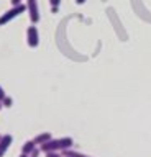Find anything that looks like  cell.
Instances as JSON below:
<instances>
[{"label": "cell", "mask_w": 151, "mask_h": 157, "mask_svg": "<svg viewBox=\"0 0 151 157\" xmlns=\"http://www.w3.org/2000/svg\"><path fill=\"white\" fill-rule=\"evenodd\" d=\"M72 144H74V141H72V137H59V139H51L45 142V144L40 146L41 152H62V151H67L71 149Z\"/></svg>", "instance_id": "1"}, {"label": "cell", "mask_w": 151, "mask_h": 157, "mask_svg": "<svg viewBox=\"0 0 151 157\" xmlns=\"http://www.w3.org/2000/svg\"><path fill=\"white\" fill-rule=\"evenodd\" d=\"M26 10V5H17V7H12L10 10H8V12H5L2 15V17H0V26H3V25H7L8 21H12L13 18H17L18 15L20 13H23Z\"/></svg>", "instance_id": "2"}, {"label": "cell", "mask_w": 151, "mask_h": 157, "mask_svg": "<svg viewBox=\"0 0 151 157\" xmlns=\"http://www.w3.org/2000/svg\"><path fill=\"white\" fill-rule=\"evenodd\" d=\"M26 10L30 13V20L33 25L40 21V10H38V0H26Z\"/></svg>", "instance_id": "3"}, {"label": "cell", "mask_w": 151, "mask_h": 157, "mask_svg": "<svg viewBox=\"0 0 151 157\" xmlns=\"http://www.w3.org/2000/svg\"><path fill=\"white\" fill-rule=\"evenodd\" d=\"M26 39H28V46L30 48H38V44H40V34H38V29L35 25L26 29Z\"/></svg>", "instance_id": "4"}, {"label": "cell", "mask_w": 151, "mask_h": 157, "mask_svg": "<svg viewBox=\"0 0 151 157\" xmlns=\"http://www.w3.org/2000/svg\"><path fill=\"white\" fill-rule=\"evenodd\" d=\"M12 141H13L12 134H5V136L0 137V157L5 155V152L8 151V147L12 146Z\"/></svg>", "instance_id": "5"}, {"label": "cell", "mask_w": 151, "mask_h": 157, "mask_svg": "<svg viewBox=\"0 0 151 157\" xmlns=\"http://www.w3.org/2000/svg\"><path fill=\"white\" fill-rule=\"evenodd\" d=\"M53 137H51V132H41V134H38V136H35V144L36 146H41V144H45V142H48V141H51Z\"/></svg>", "instance_id": "6"}, {"label": "cell", "mask_w": 151, "mask_h": 157, "mask_svg": "<svg viewBox=\"0 0 151 157\" xmlns=\"http://www.w3.org/2000/svg\"><path fill=\"white\" fill-rule=\"evenodd\" d=\"M36 149V144H35V141L33 139H30V141H26L25 144H23V147H22V154H26V155H30L33 151Z\"/></svg>", "instance_id": "7"}, {"label": "cell", "mask_w": 151, "mask_h": 157, "mask_svg": "<svg viewBox=\"0 0 151 157\" xmlns=\"http://www.w3.org/2000/svg\"><path fill=\"white\" fill-rule=\"evenodd\" d=\"M62 157H90V155H85L82 152H77V151H72V149H67V151H62L61 152Z\"/></svg>", "instance_id": "8"}, {"label": "cell", "mask_w": 151, "mask_h": 157, "mask_svg": "<svg viewBox=\"0 0 151 157\" xmlns=\"http://www.w3.org/2000/svg\"><path fill=\"white\" fill-rule=\"evenodd\" d=\"M50 2H51V7H53V13H56L58 7H59V3H61V0H50Z\"/></svg>", "instance_id": "9"}, {"label": "cell", "mask_w": 151, "mask_h": 157, "mask_svg": "<svg viewBox=\"0 0 151 157\" xmlns=\"http://www.w3.org/2000/svg\"><path fill=\"white\" fill-rule=\"evenodd\" d=\"M2 103H3V106H8V108H10V106H12V103H13V100H12L10 97H5V100H3Z\"/></svg>", "instance_id": "10"}, {"label": "cell", "mask_w": 151, "mask_h": 157, "mask_svg": "<svg viewBox=\"0 0 151 157\" xmlns=\"http://www.w3.org/2000/svg\"><path fill=\"white\" fill-rule=\"evenodd\" d=\"M46 157H62L61 152H46Z\"/></svg>", "instance_id": "11"}, {"label": "cell", "mask_w": 151, "mask_h": 157, "mask_svg": "<svg viewBox=\"0 0 151 157\" xmlns=\"http://www.w3.org/2000/svg\"><path fill=\"white\" fill-rule=\"evenodd\" d=\"M5 97H7V93H5V90H3L2 87H0V101H3V100H5Z\"/></svg>", "instance_id": "12"}, {"label": "cell", "mask_w": 151, "mask_h": 157, "mask_svg": "<svg viewBox=\"0 0 151 157\" xmlns=\"http://www.w3.org/2000/svg\"><path fill=\"white\" fill-rule=\"evenodd\" d=\"M40 151H41V149H35V151L30 154V157H38V155H40Z\"/></svg>", "instance_id": "13"}, {"label": "cell", "mask_w": 151, "mask_h": 157, "mask_svg": "<svg viewBox=\"0 0 151 157\" xmlns=\"http://www.w3.org/2000/svg\"><path fill=\"white\" fill-rule=\"evenodd\" d=\"M12 5L17 7V5H22V0H12Z\"/></svg>", "instance_id": "14"}, {"label": "cell", "mask_w": 151, "mask_h": 157, "mask_svg": "<svg viewBox=\"0 0 151 157\" xmlns=\"http://www.w3.org/2000/svg\"><path fill=\"white\" fill-rule=\"evenodd\" d=\"M84 2H85V0H76V3H77V5H82Z\"/></svg>", "instance_id": "15"}, {"label": "cell", "mask_w": 151, "mask_h": 157, "mask_svg": "<svg viewBox=\"0 0 151 157\" xmlns=\"http://www.w3.org/2000/svg\"><path fill=\"white\" fill-rule=\"evenodd\" d=\"M20 157H30V155H26V154H20Z\"/></svg>", "instance_id": "16"}, {"label": "cell", "mask_w": 151, "mask_h": 157, "mask_svg": "<svg viewBox=\"0 0 151 157\" xmlns=\"http://www.w3.org/2000/svg\"><path fill=\"white\" fill-rule=\"evenodd\" d=\"M2 108H3V103H2V101H0V110H2Z\"/></svg>", "instance_id": "17"}, {"label": "cell", "mask_w": 151, "mask_h": 157, "mask_svg": "<svg viewBox=\"0 0 151 157\" xmlns=\"http://www.w3.org/2000/svg\"><path fill=\"white\" fill-rule=\"evenodd\" d=\"M0 137H2V136H0Z\"/></svg>", "instance_id": "18"}]
</instances>
